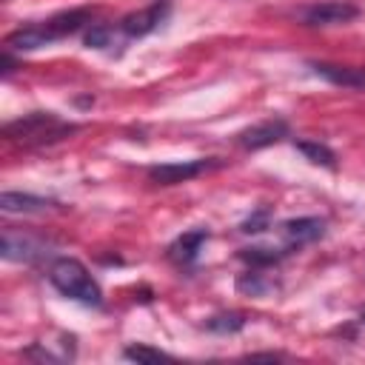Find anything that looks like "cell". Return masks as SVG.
I'll use <instances>...</instances> for the list:
<instances>
[{
  "label": "cell",
  "instance_id": "6da1fadb",
  "mask_svg": "<svg viewBox=\"0 0 365 365\" xmlns=\"http://www.w3.org/2000/svg\"><path fill=\"white\" fill-rule=\"evenodd\" d=\"M91 17H94L91 9H71V11L54 14L43 23L23 26V29H17L6 37V51H34V48L51 46V43L80 31L83 26H91Z\"/></svg>",
  "mask_w": 365,
  "mask_h": 365
},
{
  "label": "cell",
  "instance_id": "8fae6325",
  "mask_svg": "<svg viewBox=\"0 0 365 365\" xmlns=\"http://www.w3.org/2000/svg\"><path fill=\"white\" fill-rule=\"evenodd\" d=\"M205 240H208V231L205 228H191V231H185V234H180L171 245H168V257H171V262H177V265H194L197 262V257H200V251H202V245H205Z\"/></svg>",
  "mask_w": 365,
  "mask_h": 365
},
{
  "label": "cell",
  "instance_id": "ffe728a7",
  "mask_svg": "<svg viewBox=\"0 0 365 365\" xmlns=\"http://www.w3.org/2000/svg\"><path fill=\"white\" fill-rule=\"evenodd\" d=\"M251 359H279L277 354H251Z\"/></svg>",
  "mask_w": 365,
  "mask_h": 365
},
{
  "label": "cell",
  "instance_id": "277c9868",
  "mask_svg": "<svg viewBox=\"0 0 365 365\" xmlns=\"http://www.w3.org/2000/svg\"><path fill=\"white\" fill-rule=\"evenodd\" d=\"M217 168V160L211 157H197V160H177V163H160L148 168V180L157 185H177V182H188L205 171Z\"/></svg>",
  "mask_w": 365,
  "mask_h": 365
},
{
  "label": "cell",
  "instance_id": "d6986e66",
  "mask_svg": "<svg viewBox=\"0 0 365 365\" xmlns=\"http://www.w3.org/2000/svg\"><path fill=\"white\" fill-rule=\"evenodd\" d=\"M268 225H271V211H268V208H257L251 217L242 220L240 231H242V234H259V231H265Z\"/></svg>",
  "mask_w": 365,
  "mask_h": 365
},
{
  "label": "cell",
  "instance_id": "52a82bcc",
  "mask_svg": "<svg viewBox=\"0 0 365 365\" xmlns=\"http://www.w3.org/2000/svg\"><path fill=\"white\" fill-rule=\"evenodd\" d=\"M288 131L291 128H288V123L282 117H271V120H262V123H254V125L242 128L237 134V143L242 148H248V151H259V148H268V145L285 140Z\"/></svg>",
  "mask_w": 365,
  "mask_h": 365
},
{
  "label": "cell",
  "instance_id": "5b68a950",
  "mask_svg": "<svg viewBox=\"0 0 365 365\" xmlns=\"http://www.w3.org/2000/svg\"><path fill=\"white\" fill-rule=\"evenodd\" d=\"M359 17V6L351 0H322L299 11V20L305 26H342Z\"/></svg>",
  "mask_w": 365,
  "mask_h": 365
},
{
  "label": "cell",
  "instance_id": "5bb4252c",
  "mask_svg": "<svg viewBox=\"0 0 365 365\" xmlns=\"http://www.w3.org/2000/svg\"><path fill=\"white\" fill-rule=\"evenodd\" d=\"M288 251H279V248H265V245H251V248H242L240 251V259H245L251 268H271L277 265Z\"/></svg>",
  "mask_w": 365,
  "mask_h": 365
},
{
  "label": "cell",
  "instance_id": "8992f818",
  "mask_svg": "<svg viewBox=\"0 0 365 365\" xmlns=\"http://www.w3.org/2000/svg\"><path fill=\"white\" fill-rule=\"evenodd\" d=\"M168 11H171L168 0H157V3L145 6V9H140V11L125 14V17L120 20V29H123V34L131 37V40H134V37H145V34H151L154 29H160V26L165 23Z\"/></svg>",
  "mask_w": 365,
  "mask_h": 365
},
{
  "label": "cell",
  "instance_id": "ba28073f",
  "mask_svg": "<svg viewBox=\"0 0 365 365\" xmlns=\"http://www.w3.org/2000/svg\"><path fill=\"white\" fill-rule=\"evenodd\" d=\"M0 254L11 262H34L46 254V245L31 234H17V231L6 228L3 240H0Z\"/></svg>",
  "mask_w": 365,
  "mask_h": 365
},
{
  "label": "cell",
  "instance_id": "3957f363",
  "mask_svg": "<svg viewBox=\"0 0 365 365\" xmlns=\"http://www.w3.org/2000/svg\"><path fill=\"white\" fill-rule=\"evenodd\" d=\"M71 131H74V125L57 120L51 111H31V114H26V117H20L3 128V134L9 140H17L23 145H43L51 140H63Z\"/></svg>",
  "mask_w": 365,
  "mask_h": 365
},
{
  "label": "cell",
  "instance_id": "9c48e42d",
  "mask_svg": "<svg viewBox=\"0 0 365 365\" xmlns=\"http://www.w3.org/2000/svg\"><path fill=\"white\" fill-rule=\"evenodd\" d=\"M279 231H282L288 248H302V245H311L325 237V220L322 217H294V220H285Z\"/></svg>",
  "mask_w": 365,
  "mask_h": 365
},
{
  "label": "cell",
  "instance_id": "4fadbf2b",
  "mask_svg": "<svg viewBox=\"0 0 365 365\" xmlns=\"http://www.w3.org/2000/svg\"><path fill=\"white\" fill-rule=\"evenodd\" d=\"M237 291H242L248 297H268L271 291H277V282L271 277H265L259 268H254V271H245L237 279Z\"/></svg>",
  "mask_w": 365,
  "mask_h": 365
},
{
  "label": "cell",
  "instance_id": "44dd1931",
  "mask_svg": "<svg viewBox=\"0 0 365 365\" xmlns=\"http://www.w3.org/2000/svg\"><path fill=\"white\" fill-rule=\"evenodd\" d=\"M359 319H362V322H365V305H362V308H359Z\"/></svg>",
  "mask_w": 365,
  "mask_h": 365
},
{
  "label": "cell",
  "instance_id": "2e32d148",
  "mask_svg": "<svg viewBox=\"0 0 365 365\" xmlns=\"http://www.w3.org/2000/svg\"><path fill=\"white\" fill-rule=\"evenodd\" d=\"M205 328L214 331V334H237L245 328V317L237 314V311H228V314H214L205 319Z\"/></svg>",
  "mask_w": 365,
  "mask_h": 365
},
{
  "label": "cell",
  "instance_id": "9a60e30c",
  "mask_svg": "<svg viewBox=\"0 0 365 365\" xmlns=\"http://www.w3.org/2000/svg\"><path fill=\"white\" fill-rule=\"evenodd\" d=\"M297 151L305 154V160H311L314 165L336 168V154L328 145H322V143H297Z\"/></svg>",
  "mask_w": 365,
  "mask_h": 365
},
{
  "label": "cell",
  "instance_id": "ac0fdd59",
  "mask_svg": "<svg viewBox=\"0 0 365 365\" xmlns=\"http://www.w3.org/2000/svg\"><path fill=\"white\" fill-rule=\"evenodd\" d=\"M123 356H125V359H134V362H160V359H171L168 354H163V351H157V348H148V345H143V342L128 345V348L123 351Z\"/></svg>",
  "mask_w": 365,
  "mask_h": 365
},
{
  "label": "cell",
  "instance_id": "30bf717a",
  "mask_svg": "<svg viewBox=\"0 0 365 365\" xmlns=\"http://www.w3.org/2000/svg\"><path fill=\"white\" fill-rule=\"evenodd\" d=\"M314 74L328 80L331 86L365 91V66H339V63H311Z\"/></svg>",
  "mask_w": 365,
  "mask_h": 365
},
{
  "label": "cell",
  "instance_id": "7a4b0ae2",
  "mask_svg": "<svg viewBox=\"0 0 365 365\" xmlns=\"http://www.w3.org/2000/svg\"><path fill=\"white\" fill-rule=\"evenodd\" d=\"M48 282L71 302H80V305H88V308L103 305V291H100L97 279L74 257H57L48 265Z\"/></svg>",
  "mask_w": 365,
  "mask_h": 365
},
{
  "label": "cell",
  "instance_id": "7c38bea8",
  "mask_svg": "<svg viewBox=\"0 0 365 365\" xmlns=\"http://www.w3.org/2000/svg\"><path fill=\"white\" fill-rule=\"evenodd\" d=\"M51 205H54L51 200L37 197V194H23V191H3L0 194V208L6 214H37V211H46Z\"/></svg>",
  "mask_w": 365,
  "mask_h": 365
},
{
  "label": "cell",
  "instance_id": "e0dca14e",
  "mask_svg": "<svg viewBox=\"0 0 365 365\" xmlns=\"http://www.w3.org/2000/svg\"><path fill=\"white\" fill-rule=\"evenodd\" d=\"M111 40H114V29L106 26V23H91L88 31H86V37H83V43L88 48H108Z\"/></svg>",
  "mask_w": 365,
  "mask_h": 365
}]
</instances>
